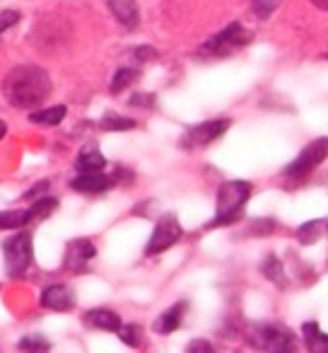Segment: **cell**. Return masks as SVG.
Here are the masks:
<instances>
[{
	"label": "cell",
	"mask_w": 328,
	"mask_h": 353,
	"mask_svg": "<svg viewBox=\"0 0 328 353\" xmlns=\"http://www.w3.org/2000/svg\"><path fill=\"white\" fill-rule=\"evenodd\" d=\"M3 90L12 107L34 109L46 102L54 85H51V75L39 65H17L8 73Z\"/></svg>",
	"instance_id": "cell-1"
},
{
	"label": "cell",
	"mask_w": 328,
	"mask_h": 353,
	"mask_svg": "<svg viewBox=\"0 0 328 353\" xmlns=\"http://www.w3.org/2000/svg\"><path fill=\"white\" fill-rule=\"evenodd\" d=\"M246 341L256 351L265 353H297V336L285 324L256 322L246 327Z\"/></svg>",
	"instance_id": "cell-2"
},
{
	"label": "cell",
	"mask_w": 328,
	"mask_h": 353,
	"mask_svg": "<svg viewBox=\"0 0 328 353\" xmlns=\"http://www.w3.org/2000/svg\"><path fill=\"white\" fill-rule=\"evenodd\" d=\"M249 196H251V184L244 182V179H232V182L222 184L217 189V213L212 218L210 228L232 225L241 216Z\"/></svg>",
	"instance_id": "cell-3"
},
{
	"label": "cell",
	"mask_w": 328,
	"mask_h": 353,
	"mask_svg": "<svg viewBox=\"0 0 328 353\" xmlns=\"http://www.w3.org/2000/svg\"><path fill=\"white\" fill-rule=\"evenodd\" d=\"M251 39H254V34H251L244 25L232 22V25H227L222 32L212 34L210 39L201 46V54L210 56V59H227V56L241 51L246 44H251Z\"/></svg>",
	"instance_id": "cell-4"
},
{
	"label": "cell",
	"mask_w": 328,
	"mask_h": 353,
	"mask_svg": "<svg viewBox=\"0 0 328 353\" xmlns=\"http://www.w3.org/2000/svg\"><path fill=\"white\" fill-rule=\"evenodd\" d=\"M6 252V271L12 279H20L27 269L32 266L34 259V245H32V235L30 232H20V235L10 237V240L3 245Z\"/></svg>",
	"instance_id": "cell-5"
},
{
	"label": "cell",
	"mask_w": 328,
	"mask_h": 353,
	"mask_svg": "<svg viewBox=\"0 0 328 353\" xmlns=\"http://www.w3.org/2000/svg\"><path fill=\"white\" fill-rule=\"evenodd\" d=\"M184 237V228L182 223L177 221L174 216H164L160 223L155 225L152 230V237L147 242V250L145 254L147 256H155V254H162V252H167L169 247H174L179 240Z\"/></svg>",
	"instance_id": "cell-6"
},
{
	"label": "cell",
	"mask_w": 328,
	"mask_h": 353,
	"mask_svg": "<svg viewBox=\"0 0 328 353\" xmlns=\"http://www.w3.org/2000/svg\"><path fill=\"white\" fill-rule=\"evenodd\" d=\"M326 157V138H318V141H311L302 152L297 155V160H292L287 167H285V176H292V179H302V176L311 174L318 165Z\"/></svg>",
	"instance_id": "cell-7"
},
{
	"label": "cell",
	"mask_w": 328,
	"mask_h": 353,
	"mask_svg": "<svg viewBox=\"0 0 328 353\" xmlns=\"http://www.w3.org/2000/svg\"><path fill=\"white\" fill-rule=\"evenodd\" d=\"M230 119H212V121H203L196 123L186 131V138H184V145L186 148H206L210 145L212 141L222 136V133L230 128Z\"/></svg>",
	"instance_id": "cell-8"
},
{
	"label": "cell",
	"mask_w": 328,
	"mask_h": 353,
	"mask_svg": "<svg viewBox=\"0 0 328 353\" xmlns=\"http://www.w3.org/2000/svg\"><path fill=\"white\" fill-rule=\"evenodd\" d=\"M94 254H97V247L92 245L89 240H70L68 247H65V269L73 271V274H83L85 269H87V264L94 259Z\"/></svg>",
	"instance_id": "cell-9"
},
{
	"label": "cell",
	"mask_w": 328,
	"mask_h": 353,
	"mask_svg": "<svg viewBox=\"0 0 328 353\" xmlns=\"http://www.w3.org/2000/svg\"><path fill=\"white\" fill-rule=\"evenodd\" d=\"M39 303H41V307L54 310V312H70V310L75 307V303H78V298H75V290L70 288V285L56 283V285L44 288Z\"/></svg>",
	"instance_id": "cell-10"
},
{
	"label": "cell",
	"mask_w": 328,
	"mask_h": 353,
	"mask_svg": "<svg viewBox=\"0 0 328 353\" xmlns=\"http://www.w3.org/2000/svg\"><path fill=\"white\" fill-rule=\"evenodd\" d=\"M113 182H116V179L104 174V172H87V174L75 176L70 187L80 194H102V192H107V189H111Z\"/></svg>",
	"instance_id": "cell-11"
},
{
	"label": "cell",
	"mask_w": 328,
	"mask_h": 353,
	"mask_svg": "<svg viewBox=\"0 0 328 353\" xmlns=\"http://www.w3.org/2000/svg\"><path fill=\"white\" fill-rule=\"evenodd\" d=\"M107 6L118 25H123L126 30H135L140 25V8L135 0H107Z\"/></svg>",
	"instance_id": "cell-12"
},
{
	"label": "cell",
	"mask_w": 328,
	"mask_h": 353,
	"mask_svg": "<svg viewBox=\"0 0 328 353\" xmlns=\"http://www.w3.org/2000/svg\"><path fill=\"white\" fill-rule=\"evenodd\" d=\"M85 327L89 329H99V332H118L121 327V317H118L113 310H107V307H94L89 312H85L83 317Z\"/></svg>",
	"instance_id": "cell-13"
},
{
	"label": "cell",
	"mask_w": 328,
	"mask_h": 353,
	"mask_svg": "<svg viewBox=\"0 0 328 353\" xmlns=\"http://www.w3.org/2000/svg\"><path fill=\"white\" fill-rule=\"evenodd\" d=\"M107 167V157L99 152L97 143H87V145L80 150L78 160H75V170L80 174H87V172H102Z\"/></svg>",
	"instance_id": "cell-14"
},
{
	"label": "cell",
	"mask_w": 328,
	"mask_h": 353,
	"mask_svg": "<svg viewBox=\"0 0 328 353\" xmlns=\"http://www.w3.org/2000/svg\"><path fill=\"white\" fill-rule=\"evenodd\" d=\"M186 307H188V303L172 305V307L164 310V312H162L160 317L155 319L152 329H155L157 334H172V332H177V329L182 327V319H184V312H186Z\"/></svg>",
	"instance_id": "cell-15"
},
{
	"label": "cell",
	"mask_w": 328,
	"mask_h": 353,
	"mask_svg": "<svg viewBox=\"0 0 328 353\" xmlns=\"http://www.w3.org/2000/svg\"><path fill=\"white\" fill-rule=\"evenodd\" d=\"M302 336H304V343H307L309 353H328V339L316 322H304Z\"/></svg>",
	"instance_id": "cell-16"
},
{
	"label": "cell",
	"mask_w": 328,
	"mask_h": 353,
	"mask_svg": "<svg viewBox=\"0 0 328 353\" xmlns=\"http://www.w3.org/2000/svg\"><path fill=\"white\" fill-rule=\"evenodd\" d=\"M65 114H68L65 104H56V107L34 109V112L30 114V121L36 123V126H58V123L65 119Z\"/></svg>",
	"instance_id": "cell-17"
},
{
	"label": "cell",
	"mask_w": 328,
	"mask_h": 353,
	"mask_svg": "<svg viewBox=\"0 0 328 353\" xmlns=\"http://www.w3.org/2000/svg\"><path fill=\"white\" fill-rule=\"evenodd\" d=\"M323 232H326V218L309 221L297 228V240L302 242V245H314V242H318V237H321Z\"/></svg>",
	"instance_id": "cell-18"
},
{
	"label": "cell",
	"mask_w": 328,
	"mask_h": 353,
	"mask_svg": "<svg viewBox=\"0 0 328 353\" xmlns=\"http://www.w3.org/2000/svg\"><path fill=\"white\" fill-rule=\"evenodd\" d=\"M32 218L27 208H15V211H0V230H17L27 225Z\"/></svg>",
	"instance_id": "cell-19"
},
{
	"label": "cell",
	"mask_w": 328,
	"mask_h": 353,
	"mask_svg": "<svg viewBox=\"0 0 328 353\" xmlns=\"http://www.w3.org/2000/svg\"><path fill=\"white\" fill-rule=\"evenodd\" d=\"M261 271H263V276L270 281V283H278L280 288H285L287 285V276H285V269H283V261L278 259L275 254H270L268 259L263 261V266H261Z\"/></svg>",
	"instance_id": "cell-20"
},
{
	"label": "cell",
	"mask_w": 328,
	"mask_h": 353,
	"mask_svg": "<svg viewBox=\"0 0 328 353\" xmlns=\"http://www.w3.org/2000/svg\"><path fill=\"white\" fill-rule=\"evenodd\" d=\"M17 348H20L22 353H51L49 339L41 336V334H30V336H25L17 343Z\"/></svg>",
	"instance_id": "cell-21"
},
{
	"label": "cell",
	"mask_w": 328,
	"mask_h": 353,
	"mask_svg": "<svg viewBox=\"0 0 328 353\" xmlns=\"http://www.w3.org/2000/svg\"><path fill=\"white\" fill-rule=\"evenodd\" d=\"M58 208V199L54 196H41V199H34V203H32V208H27L30 211V218L34 221V218H49L51 213Z\"/></svg>",
	"instance_id": "cell-22"
},
{
	"label": "cell",
	"mask_w": 328,
	"mask_h": 353,
	"mask_svg": "<svg viewBox=\"0 0 328 353\" xmlns=\"http://www.w3.org/2000/svg\"><path fill=\"white\" fill-rule=\"evenodd\" d=\"M135 119H128V117H118V114H107V117L102 119V123H99V128L102 131H131V128H135Z\"/></svg>",
	"instance_id": "cell-23"
},
{
	"label": "cell",
	"mask_w": 328,
	"mask_h": 353,
	"mask_svg": "<svg viewBox=\"0 0 328 353\" xmlns=\"http://www.w3.org/2000/svg\"><path fill=\"white\" fill-rule=\"evenodd\" d=\"M116 334L126 346H131V348L142 346V327L140 324H121Z\"/></svg>",
	"instance_id": "cell-24"
},
{
	"label": "cell",
	"mask_w": 328,
	"mask_h": 353,
	"mask_svg": "<svg viewBox=\"0 0 328 353\" xmlns=\"http://www.w3.org/2000/svg\"><path fill=\"white\" fill-rule=\"evenodd\" d=\"M138 80V70L135 68H118L116 70V75H113V80H111V94H118V92H123L126 88H131L133 83Z\"/></svg>",
	"instance_id": "cell-25"
},
{
	"label": "cell",
	"mask_w": 328,
	"mask_h": 353,
	"mask_svg": "<svg viewBox=\"0 0 328 353\" xmlns=\"http://www.w3.org/2000/svg\"><path fill=\"white\" fill-rule=\"evenodd\" d=\"M280 3H283V0H254L256 17H259V20H268V17L278 10Z\"/></svg>",
	"instance_id": "cell-26"
},
{
	"label": "cell",
	"mask_w": 328,
	"mask_h": 353,
	"mask_svg": "<svg viewBox=\"0 0 328 353\" xmlns=\"http://www.w3.org/2000/svg\"><path fill=\"white\" fill-rule=\"evenodd\" d=\"M184 353H215V348H212V343L208 339H193V341H188Z\"/></svg>",
	"instance_id": "cell-27"
},
{
	"label": "cell",
	"mask_w": 328,
	"mask_h": 353,
	"mask_svg": "<svg viewBox=\"0 0 328 353\" xmlns=\"http://www.w3.org/2000/svg\"><path fill=\"white\" fill-rule=\"evenodd\" d=\"M49 187H51V182H49V179H41V182H36L34 187H32L30 192L25 194V201H34V199L46 196V192H49Z\"/></svg>",
	"instance_id": "cell-28"
},
{
	"label": "cell",
	"mask_w": 328,
	"mask_h": 353,
	"mask_svg": "<svg viewBox=\"0 0 328 353\" xmlns=\"http://www.w3.org/2000/svg\"><path fill=\"white\" fill-rule=\"evenodd\" d=\"M131 107H145V109H152L155 107V94H150V92H135L131 97Z\"/></svg>",
	"instance_id": "cell-29"
},
{
	"label": "cell",
	"mask_w": 328,
	"mask_h": 353,
	"mask_svg": "<svg viewBox=\"0 0 328 353\" xmlns=\"http://www.w3.org/2000/svg\"><path fill=\"white\" fill-rule=\"evenodd\" d=\"M17 22H20V12H17V10L0 12V34H3L6 30H10V27H15Z\"/></svg>",
	"instance_id": "cell-30"
},
{
	"label": "cell",
	"mask_w": 328,
	"mask_h": 353,
	"mask_svg": "<svg viewBox=\"0 0 328 353\" xmlns=\"http://www.w3.org/2000/svg\"><path fill=\"white\" fill-rule=\"evenodd\" d=\"M157 56V51L155 49H150V46H142V49H135V59L138 61H150V59H155Z\"/></svg>",
	"instance_id": "cell-31"
},
{
	"label": "cell",
	"mask_w": 328,
	"mask_h": 353,
	"mask_svg": "<svg viewBox=\"0 0 328 353\" xmlns=\"http://www.w3.org/2000/svg\"><path fill=\"white\" fill-rule=\"evenodd\" d=\"M311 3L318 8V10H328V0H311Z\"/></svg>",
	"instance_id": "cell-32"
},
{
	"label": "cell",
	"mask_w": 328,
	"mask_h": 353,
	"mask_svg": "<svg viewBox=\"0 0 328 353\" xmlns=\"http://www.w3.org/2000/svg\"><path fill=\"white\" fill-rule=\"evenodd\" d=\"M6 131H8L6 121H3V119H0V141H3V136H6Z\"/></svg>",
	"instance_id": "cell-33"
}]
</instances>
